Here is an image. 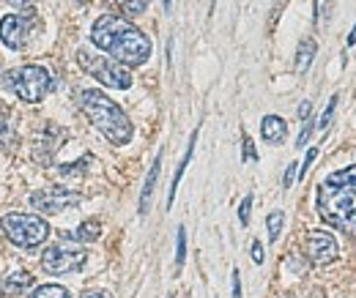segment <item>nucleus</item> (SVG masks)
<instances>
[{
    "instance_id": "1",
    "label": "nucleus",
    "mask_w": 356,
    "mask_h": 298,
    "mask_svg": "<svg viewBox=\"0 0 356 298\" xmlns=\"http://www.w3.org/2000/svg\"><path fill=\"white\" fill-rule=\"evenodd\" d=\"M90 42L96 44L102 52H107L115 63L134 69L143 66L151 58V42L148 36L132 25L129 19H121L115 14H104L93 22L90 28Z\"/></svg>"
},
{
    "instance_id": "2",
    "label": "nucleus",
    "mask_w": 356,
    "mask_h": 298,
    "mask_svg": "<svg viewBox=\"0 0 356 298\" xmlns=\"http://www.w3.org/2000/svg\"><path fill=\"white\" fill-rule=\"evenodd\" d=\"M318 213L334 230L356 233V165L329 175L318 186Z\"/></svg>"
},
{
    "instance_id": "3",
    "label": "nucleus",
    "mask_w": 356,
    "mask_h": 298,
    "mask_svg": "<svg viewBox=\"0 0 356 298\" xmlns=\"http://www.w3.org/2000/svg\"><path fill=\"white\" fill-rule=\"evenodd\" d=\"M80 104H83V113L93 126L99 129L113 145H127L132 140L134 129L129 115L102 90H83L80 93Z\"/></svg>"
},
{
    "instance_id": "4",
    "label": "nucleus",
    "mask_w": 356,
    "mask_h": 298,
    "mask_svg": "<svg viewBox=\"0 0 356 298\" xmlns=\"http://www.w3.org/2000/svg\"><path fill=\"white\" fill-rule=\"evenodd\" d=\"M3 233L11 238V244H17L19 249H36L39 244H44L49 235V224L36 213L11 211L3 216Z\"/></svg>"
},
{
    "instance_id": "5",
    "label": "nucleus",
    "mask_w": 356,
    "mask_h": 298,
    "mask_svg": "<svg viewBox=\"0 0 356 298\" xmlns=\"http://www.w3.org/2000/svg\"><path fill=\"white\" fill-rule=\"evenodd\" d=\"M77 60L80 66L88 72L93 80H99L104 88H113V90H127L132 85V74L129 69H124L121 63H115L113 58H104L93 49H80L77 52Z\"/></svg>"
},
{
    "instance_id": "6",
    "label": "nucleus",
    "mask_w": 356,
    "mask_h": 298,
    "mask_svg": "<svg viewBox=\"0 0 356 298\" xmlns=\"http://www.w3.org/2000/svg\"><path fill=\"white\" fill-rule=\"evenodd\" d=\"M11 88H14V93H17L22 101L39 104L47 93L52 90V74L47 72L44 66H22V69L14 72Z\"/></svg>"
},
{
    "instance_id": "7",
    "label": "nucleus",
    "mask_w": 356,
    "mask_h": 298,
    "mask_svg": "<svg viewBox=\"0 0 356 298\" xmlns=\"http://www.w3.org/2000/svg\"><path fill=\"white\" fill-rule=\"evenodd\" d=\"M88 260L86 247L80 244H69V241H60V244H52L42 255V268L47 274H55V276H63V274H72V271H80Z\"/></svg>"
},
{
    "instance_id": "8",
    "label": "nucleus",
    "mask_w": 356,
    "mask_h": 298,
    "mask_svg": "<svg viewBox=\"0 0 356 298\" xmlns=\"http://www.w3.org/2000/svg\"><path fill=\"white\" fill-rule=\"evenodd\" d=\"M80 200L83 197L77 192H69V189H60V186L42 189V192L31 194V206L42 213H60L66 211V208H72V206H80Z\"/></svg>"
},
{
    "instance_id": "9",
    "label": "nucleus",
    "mask_w": 356,
    "mask_h": 298,
    "mask_svg": "<svg viewBox=\"0 0 356 298\" xmlns=\"http://www.w3.org/2000/svg\"><path fill=\"white\" fill-rule=\"evenodd\" d=\"M33 33V19L22 17V14H11L0 22V42L11 49H25L28 39Z\"/></svg>"
},
{
    "instance_id": "10",
    "label": "nucleus",
    "mask_w": 356,
    "mask_h": 298,
    "mask_svg": "<svg viewBox=\"0 0 356 298\" xmlns=\"http://www.w3.org/2000/svg\"><path fill=\"white\" fill-rule=\"evenodd\" d=\"M305 255L310 257L315 265H329L337 260V241L326 230H310L305 238Z\"/></svg>"
},
{
    "instance_id": "11",
    "label": "nucleus",
    "mask_w": 356,
    "mask_h": 298,
    "mask_svg": "<svg viewBox=\"0 0 356 298\" xmlns=\"http://www.w3.org/2000/svg\"><path fill=\"white\" fill-rule=\"evenodd\" d=\"M285 131H288V124L280 115H266L264 124H261V134H264V140L271 142V145L282 142L285 140Z\"/></svg>"
},
{
    "instance_id": "12",
    "label": "nucleus",
    "mask_w": 356,
    "mask_h": 298,
    "mask_svg": "<svg viewBox=\"0 0 356 298\" xmlns=\"http://www.w3.org/2000/svg\"><path fill=\"white\" fill-rule=\"evenodd\" d=\"M28 288H33V276L28 271H14V274H8L3 279V293L6 296H19Z\"/></svg>"
},
{
    "instance_id": "13",
    "label": "nucleus",
    "mask_w": 356,
    "mask_h": 298,
    "mask_svg": "<svg viewBox=\"0 0 356 298\" xmlns=\"http://www.w3.org/2000/svg\"><path fill=\"white\" fill-rule=\"evenodd\" d=\"M159 170H162V156H156L154 167L145 178V186H143V194H140V213H148V206H151V194L156 189V178H159Z\"/></svg>"
},
{
    "instance_id": "14",
    "label": "nucleus",
    "mask_w": 356,
    "mask_h": 298,
    "mask_svg": "<svg viewBox=\"0 0 356 298\" xmlns=\"http://www.w3.org/2000/svg\"><path fill=\"white\" fill-rule=\"evenodd\" d=\"M195 142H197V131L189 137V145H186V154H184V159H181V165H178L176 170V178H173V186H170V203H168V208L173 206V200H176V192H178V183H181V175L186 170V165H189V159H192V154H195Z\"/></svg>"
},
{
    "instance_id": "15",
    "label": "nucleus",
    "mask_w": 356,
    "mask_h": 298,
    "mask_svg": "<svg viewBox=\"0 0 356 298\" xmlns=\"http://www.w3.org/2000/svg\"><path fill=\"white\" fill-rule=\"evenodd\" d=\"M315 52H318L315 39H305V42L299 44V52H296V72H307V69H310Z\"/></svg>"
},
{
    "instance_id": "16",
    "label": "nucleus",
    "mask_w": 356,
    "mask_h": 298,
    "mask_svg": "<svg viewBox=\"0 0 356 298\" xmlns=\"http://www.w3.org/2000/svg\"><path fill=\"white\" fill-rule=\"evenodd\" d=\"M99 235H102V224H99V219H86V222L80 224V230H77V238H80L83 244L96 241Z\"/></svg>"
},
{
    "instance_id": "17",
    "label": "nucleus",
    "mask_w": 356,
    "mask_h": 298,
    "mask_svg": "<svg viewBox=\"0 0 356 298\" xmlns=\"http://www.w3.org/2000/svg\"><path fill=\"white\" fill-rule=\"evenodd\" d=\"M28 298H72V296H69V290L60 288V285H39Z\"/></svg>"
},
{
    "instance_id": "18",
    "label": "nucleus",
    "mask_w": 356,
    "mask_h": 298,
    "mask_svg": "<svg viewBox=\"0 0 356 298\" xmlns=\"http://www.w3.org/2000/svg\"><path fill=\"white\" fill-rule=\"evenodd\" d=\"M148 3H151V0H118L121 11H124L127 17H140V14H145Z\"/></svg>"
},
{
    "instance_id": "19",
    "label": "nucleus",
    "mask_w": 356,
    "mask_h": 298,
    "mask_svg": "<svg viewBox=\"0 0 356 298\" xmlns=\"http://www.w3.org/2000/svg\"><path fill=\"white\" fill-rule=\"evenodd\" d=\"M282 222H285V216H282V211L268 213L266 227H268V238H271V241H277V238H280V230H282Z\"/></svg>"
},
{
    "instance_id": "20",
    "label": "nucleus",
    "mask_w": 356,
    "mask_h": 298,
    "mask_svg": "<svg viewBox=\"0 0 356 298\" xmlns=\"http://www.w3.org/2000/svg\"><path fill=\"white\" fill-rule=\"evenodd\" d=\"M184 257H186V230L178 227V244H176V271H181L184 265Z\"/></svg>"
},
{
    "instance_id": "21",
    "label": "nucleus",
    "mask_w": 356,
    "mask_h": 298,
    "mask_svg": "<svg viewBox=\"0 0 356 298\" xmlns=\"http://www.w3.org/2000/svg\"><path fill=\"white\" fill-rule=\"evenodd\" d=\"M252 200H255V197H252V194H247V197L241 200V208H238V222H241L244 227L250 224V211H252Z\"/></svg>"
},
{
    "instance_id": "22",
    "label": "nucleus",
    "mask_w": 356,
    "mask_h": 298,
    "mask_svg": "<svg viewBox=\"0 0 356 298\" xmlns=\"http://www.w3.org/2000/svg\"><path fill=\"white\" fill-rule=\"evenodd\" d=\"M334 107H337V96H332L329 99V107L323 110V115H321V121H318V129H326L332 124V115H334Z\"/></svg>"
},
{
    "instance_id": "23",
    "label": "nucleus",
    "mask_w": 356,
    "mask_h": 298,
    "mask_svg": "<svg viewBox=\"0 0 356 298\" xmlns=\"http://www.w3.org/2000/svg\"><path fill=\"white\" fill-rule=\"evenodd\" d=\"M315 159H318V148H310V151H307V156H305V162H302V167H299V175H302V178H305V172L312 167V162H315Z\"/></svg>"
},
{
    "instance_id": "24",
    "label": "nucleus",
    "mask_w": 356,
    "mask_h": 298,
    "mask_svg": "<svg viewBox=\"0 0 356 298\" xmlns=\"http://www.w3.org/2000/svg\"><path fill=\"white\" fill-rule=\"evenodd\" d=\"M244 159H247V162H250V159H252V162L258 159V154H255V145H252V140H250V137H244Z\"/></svg>"
},
{
    "instance_id": "25",
    "label": "nucleus",
    "mask_w": 356,
    "mask_h": 298,
    "mask_svg": "<svg viewBox=\"0 0 356 298\" xmlns=\"http://www.w3.org/2000/svg\"><path fill=\"white\" fill-rule=\"evenodd\" d=\"M323 14H329V0H315V19L321 22Z\"/></svg>"
},
{
    "instance_id": "26",
    "label": "nucleus",
    "mask_w": 356,
    "mask_h": 298,
    "mask_svg": "<svg viewBox=\"0 0 356 298\" xmlns=\"http://www.w3.org/2000/svg\"><path fill=\"white\" fill-rule=\"evenodd\" d=\"M310 137H312V121H310V118H307V126L302 129V134H299V140H296V145H299V148H305V142H307Z\"/></svg>"
},
{
    "instance_id": "27",
    "label": "nucleus",
    "mask_w": 356,
    "mask_h": 298,
    "mask_svg": "<svg viewBox=\"0 0 356 298\" xmlns=\"http://www.w3.org/2000/svg\"><path fill=\"white\" fill-rule=\"evenodd\" d=\"M252 260L261 265L264 263V247H261V241H252Z\"/></svg>"
},
{
    "instance_id": "28",
    "label": "nucleus",
    "mask_w": 356,
    "mask_h": 298,
    "mask_svg": "<svg viewBox=\"0 0 356 298\" xmlns=\"http://www.w3.org/2000/svg\"><path fill=\"white\" fill-rule=\"evenodd\" d=\"M293 175H296V165H291V167H288V170H285V178H282V186H285V189H288V186H291V183H293V181H296V178H293Z\"/></svg>"
},
{
    "instance_id": "29",
    "label": "nucleus",
    "mask_w": 356,
    "mask_h": 298,
    "mask_svg": "<svg viewBox=\"0 0 356 298\" xmlns=\"http://www.w3.org/2000/svg\"><path fill=\"white\" fill-rule=\"evenodd\" d=\"M233 298H241V276H238V271H233Z\"/></svg>"
},
{
    "instance_id": "30",
    "label": "nucleus",
    "mask_w": 356,
    "mask_h": 298,
    "mask_svg": "<svg viewBox=\"0 0 356 298\" xmlns=\"http://www.w3.org/2000/svg\"><path fill=\"white\" fill-rule=\"evenodd\" d=\"M310 110H312L310 101H302V104H299V118H302V121H307V118H310Z\"/></svg>"
},
{
    "instance_id": "31",
    "label": "nucleus",
    "mask_w": 356,
    "mask_h": 298,
    "mask_svg": "<svg viewBox=\"0 0 356 298\" xmlns=\"http://www.w3.org/2000/svg\"><path fill=\"white\" fill-rule=\"evenodd\" d=\"M83 298H113V296L104 293V290H96V293H88V296H83Z\"/></svg>"
},
{
    "instance_id": "32",
    "label": "nucleus",
    "mask_w": 356,
    "mask_h": 298,
    "mask_svg": "<svg viewBox=\"0 0 356 298\" xmlns=\"http://www.w3.org/2000/svg\"><path fill=\"white\" fill-rule=\"evenodd\" d=\"M6 134H8V126L0 121V145H3V137H6Z\"/></svg>"
},
{
    "instance_id": "33",
    "label": "nucleus",
    "mask_w": 356,
    "mask_h": 298,
    "mask_svg": "<svg viewBox=\"0 0 356 298\" xmlns=\"http://www.w3.org/2000/svg\"><path fill=\"white\" fill-rule=\"evenodd\" d=\"M356 44V25H354V31H351V36H348V47H354Z\"/></svg>"
},
{
    "instance_id": "34",
    "label": "nucleus",
    "mask_w": 356,
    "mask_h": 298,
    "mask_svg": "<svg viewBox=\"0 0 356 298\" xmlns=\"http://www.w3.org/2000/svg\"><path fill=\"white\" fill-rule=\"evenodd\" d=\"M165 11H170V0H165Z\"/></svg>"
},
{
    "instance_id": "35",
    "label": "nucleus",
    "mask_w": 356,
    "mask_h": 298,
    "mask_svg": "<svg viewBox=\"0 0 356 298\" xmlns=\"http://www.w3.org/2000/svg\"><path fill=\"white\" fill-rule=\"evenodd\" d=\"M3 296H6V293H3V282H0V298H3Z\"/></svg>"
}]
</instances>
